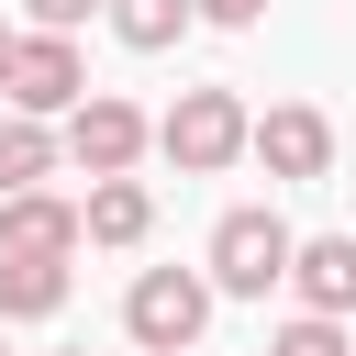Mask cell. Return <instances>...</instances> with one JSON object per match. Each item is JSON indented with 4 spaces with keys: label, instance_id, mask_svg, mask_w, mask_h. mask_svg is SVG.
Listing matches in <instances>:
<instances>
[{
    "label": "cell",
    "instance_id": "6da1fadb",
    "mask_svg": "<svg viewBox=\"0 0 356 356\" xmlns=\"http://www.w3.org/2000/svg\"><path fill=\"white\" fill-rule=\"evenodd\" d=\"M156 156H167L178 178H222L234 156H256V111H245L234 89H178L167 122H156Z\"/></svg>",
    "mask_w": 356,
    "mask_h": 356
},
{
    "label": "cell",
    "instance_id": "7a4b0ae2",
    "mask_svg": "<svg viewBox=\"0 0 356 356\" xmlns=\"http://www.w3.org/2000/svg\"><path fill=\"white\" fill-rule=\"evenodd\" d=\"M289 256H300V234H289L267 200H234V211L211 222V289H222V300H267V289H289Z\"/></svg>",
    "mask_w": 356,
    "mask_h": 356
},
{
    "label": "cell",
    "instance_id": "3957f363",
    "mask_svg": "<svg viewBox=\"0 0 356 356\" xmlns=\"http://www.w3.org/2000/svg\"><path fill=\"white\" fill-rule=\"evenodd\" d=\"M211 267H145L134 289H122V334L145 345V356H189L200 345V323H211Z\"/></svg>",
    "mask_w": 356,
    "mask_h": 356
},
{
    "label": "cell",
    "instance_id": "277c9868",
    "mask_svg": "<svg viewBox=\"0 0 356 356\" xmlns=\"http://www.w3.org/2000/svg\"><path fill=\"white\" fill-rule=\"evenodd\" d=\"M145 145H156V122H145L122 89H89V100L67 111V167H89V178H122Z\"/></svg>",
    "mask_w": 356,
    "mask_h": 356
},
{
    "label": "cell",
    "instance_id": "5b68a950",
    "mask_svg": "<svg viewBox=\"0 0 356 356\" xmlns=\"http://www.w3.org/2000/svg\"><path fill=\"white\" fill-rule=\"evenodd\" d=\"M78 100H89V67H78V44L33 22V33H22V56H11V111H44V122H67Z\"/></svg>",
    "mask_w": 356,
    "mask_h": 356
},
{
    "label": "cell",
    "instance_id": "8992f818",
    "mask_svg": "<svg viewBox=\"0 0 356 356\" xmlns=\"http://www.w3.org/2000/svg\"><path fill=\"white\" fill-rule=\"evenodd\" d=\"M256 167H267V178H323V167H334V122H323L312 100L256 111Z\"/></svg>",
    "mask_w": 356,
    "mask_h": 356
},
{
    "label": "cell",
    "instance_id": "52a82bcc",
    "mask_svg": "<svg viewBox=\"0 0 356 356\" xmlns=\"http://www.w3.org/2000/svg\"><path fill=\"white\" fill-rule=\"evenodd\" d=\"M0 245H11V256H78V245H89V211L56 200V189H11V200H0Z\"/></svg>",
    "mask_w": 356,
    "mask_h": 356
},
{
    "label": "cell",
    "instance_id": "ba28073f",
    "mask_svg": "<svg viewBox=\"0 0 356 356\" xmlns=\"http://www.w3.org/2000/svg\"><path fill=\"white\" fill-rule=\"evenodd\" d=\"M67 167V122H44V111H0V200L11 189H44Z\"/></svg>",
    "mask_w": 356,
    "mask_h": 356
},
{
    "label": "cell",
    "instance_id": "9c48e42d",
    "mask_svg": "<svg viewBox=\"0 0 356 356\" xmlns=\"http://www.w3.org/2000/svg\"><path fill=\"white\" fill-rule=\"evenodd\" d=\"M289 289H300V312H356V234H312L289 256Z\"/></svg>",
    "mask_w": 356,
    "mask_h": 356
},
{
    "label": "cell",
    "instance_id": "30bf717a",
    "mask_svg": "<svg viewBox=\"0 0 356 356\" xmlns=\"http://www.w3.org/2000/svg\"><path fill=\"white\" fill-rule=\"evenodd\" d=\"M78 211H89V245H145V234H156V189H145L134 167H122V178H89Z\"/></svg>",
    "mask_w": 356,
    "mask_h": 356
},
{
    "label": "cell",
    "instance_id": "8fae6325",
    "mask_svg": "<svg viewBox=\"0 0 356 356\" xmlns=\"http://www.w3.org/2000/svg\"><path fill=\"white\" fill-rule=\"evenodd\" d=\"M67 312V256H11L0 245V323H56Z\"/></svg>",
    "mask_w": 356,
    "mask_h": 356
},
{
    "label": "cell",
    "instance_id": "7c38bea8",
    "mask_svg": "<svg viewBox=\"0 0 356 356\" xmlns=\"http://www.w3.org/2000/svg\"><path fill=\"white\" fill-rule=\"evenodd\" d=\"M189 22H200V0H111V33H122L134 56H167Z\"/></svg>",
    "mask_w": 356,
    "mask_h": 356
},
{
    "label": "cell",
    "instance_id": "4fadbf2b",
    "mask_svg": "<svg viewBox=\"0 0 356 356\" xmlns=\"http://www.w3.org/2000/svg\"><path fill=\"white\" fill-rule=\"evenodd\" d=\"M267 356H356V345H345V312H289L267 334Z\"/></svg>",
    "mask_w": 356,
    "mask_h": 356
},
{
    "label": "cell",
    "instance_id": "5bb4252c",
    "mask_svg": "<svg viewBox=\"0 0 356 356\" xmlns=\"http://www.w3.org/2000/svg\"><path fill=\"white\" fill-rule=\"evenodd\" d=\"M22 11H33L44 33H78V22H89V11H111V0H22Z\"/></svg>",
    "mask_w": 356,
    "mask_h": 356
},
{
    "label": "cell",
    "instance_id": "9a60e30c",
    "mask_svg": "<svg viewBox=\"0 0 356 356\" xmlns=\"http://www.w3.org/2000/svg\"><path fill=\"white\" fill-rule=\"evenodd\" d=\"M200 22H222V33H256V22H267V0H200Z\"/></svg>",
    "mask_w": 356,
    "mask_h": 356
},
{
    "label": "cell",
    "instance_id": "2e32d148",
    "mask_svg": "<svg viewBox=\"0 0 356 356\" xmlns=\"http://www.w3.org/2000/svg\"><path fill=\"white\" fill-rule=\"evenodd\" d=\"M11 56H22V33H11V22H0V100H11Z\"/></svg>",
    "mask_w": 356,
    "mask_h": 356
},
{
    "label": "cell",
    "instance_id": "e0dca14e",
    "mask_svg": "<svg viewBox=\"0 0 356 356\" xmlns=\"http://www.w3.org/2000/svg\"><path fill=\"white\" fill-rule=\"evenodd\" d=\"M0 356H11V345H0Z\"/></svg>",
    "mask_w": 356,
    "mask_h": 356
},
{
    "label": "cell",
    "instance_id": "ac0fdd59",
    "mask_svg": "<svg viewBox=\"0 0 356 356\" xmlns=\"http://www.w3.org/2000/svg\"><path fill=\"white\" fill-rule=\"evenodd\" d=\"M134 356H145V345H134Z\"/></svg>",
    "mask_w": 356,
    "mask_h": 356
}]
</instances>
